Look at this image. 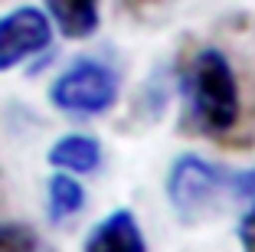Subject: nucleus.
<instances>
[{
	"label": "nucleus",
	"instance_id": "obj_1",
	"mask_svg": "<svg viewBox=\"0 0 255 252\" xmlns=\"http://www.w3.org/2000/svg\"><path fill=\"white\" fill-rule=\"evenodd\" d=\"M183 98H187L190 121L203 134H226L239 121V82L219 49H200L183 75Z\"/></svg>",
	"mask_w": 255,
	"mask_h": 252
},
{
	"label": "nucleus",
	"instance_id": "obj_2",
	"mask_svg": "<svg viewBox=\"0 0 255 252\" xmlns=\"http://www.w3.org/2000/svg\"><path fill=\"white\" fill-rule=\"evenodd\" d=\"M118 98V75L98 59H79L56 75L49 85V102L66 115H102L108 111Z\"/></svg>",
	"mask_w": 255,
	"mask_h": 252
},
{
	"label": "nucleus",
	"instance_id": "obj_3",
	"mask_svg": "<svg viewBox=\"0 0 255 252\" xmlns=\"http://www.w3.org/2000/svg\"><path fill=\"white\" fill-rule=\"evenodd\" d=\"M223 190H229V174L193 154L177 157L167 174V197L183 223H200L210 216Z\"/></svg>",
	"mask_w": 255,
	"mask_h": 252
},
{
	"label": "nucleus",
	"instance_id": "obj_4",
	"mask_svg": "<svg viewBox=\"0 0 255 252\" xmlns=\"http://www.w3.org/2000/svg\"><path fill=\"white\" fill-rule=\"evenodd\" d=\"M53 23L39 7H16L0 16V72L16 69L20 62L33 59L49 49Z\"/></svg>",
	"mask_w": 255,
	"mask_h": 252
},
{
	"label": "nucleus",
	"instance_id": "obj_5",
	"mask_svg": "<svg viewBox=\"0 0 255 252\" xmlns=\"http://www.w3.org/2000/svg\"><path fill=\"white\" fill-rule=\"evenodd\" d=\"M85 252H147V243H144V233L134 213L115 210L89 233Z\"/></svg>",
	"mask_w": 255,
	"mask_h": 252
},
{
	"label": "nucleus",
	"instance_id": "obj_6",
	"mask_svg": "<svg viewBox=\"0 0 255 252\" xmlns=\"http://www.w3.org/2000/svg\"><path fill=\"white\" fill-rule=\"evenodd\" d=\"M46 16L66 39H89L102 23V0H46Z\"/></svg>",
	"mask_w": 255,
	"mask_h": 252
},
{
	"label": "nucleus",
	"instance_id": "obj_7",
	"mask_svg": "<svg viewBox=\"0 0 255 252\" xmlns=\"http://www.w3.org/2000/svg\"><path fill=\"white\" fill-rule=\"evenodd\" d=\"M49 164L66 174H92L102 164V144L92 134H66L49 148Z\"/></svg>",
	"mask_w": 255,
	"mask_h": 252
},
{
	"label": "nucleus",
	"instance_id": "obj_8",
	"mask_svg": "<svg viewBox=\"0 0 255 252\" xmlns=\"http://www.w3.org/2000/svg\"><path fill=\"white\" fill-rule=\"evenodd\" d=\"M46 203H49L53 223H66L85 207V190L72 174L59 171V174L49 177V184H46Z\"/></svg>",
	"mask_w": 255,
	"mask_h": 252
},
{
	"label": "nucleus",
	"instance_id": "obj_9",
	"mask_svg": "<svg viewBox=\"0 0 255 252\" xmlns=\"http://www.w3.org/2000/svg\"><path fill=\"white\" fill-rule=\"evenodd\" d=\"M0 252H46L39 236L16 223H0Z\"/></svg>",
	"mask_w": 255,
	"mask_h": 252
},
{
	"label": "nucleus",
	"instance_id": "obj_10",
	"mask_svg": "<svg viewBox=\"0 0 255 252\" xmlns=\"http://www.w3.org/2000/svg\"><path fill=\"white\" fill-rule=\"evenodd\" d=\"M246 203H249V210L239 220V246H242V252H255V197Z\"/></svg>",
	"mask_w": 255,
	"mask_h": 252
},
{
	"label": "nucleus",
	"instance_id": "obj_11",
	"mask_svg": "<svg viewBox=\"0 0 255 252\" xmlns=\"http://www.w3.org/2000/svg\"><path fill=\"white\" fill-rule=\"evenodd\" d=\"M229 190H233V197H239L242 203L252 200L255 197V167H249V171H242V174H229Z\"/></svg>",
	"mask_w": 255,
	"mask_h": 252
}]
</instances>
